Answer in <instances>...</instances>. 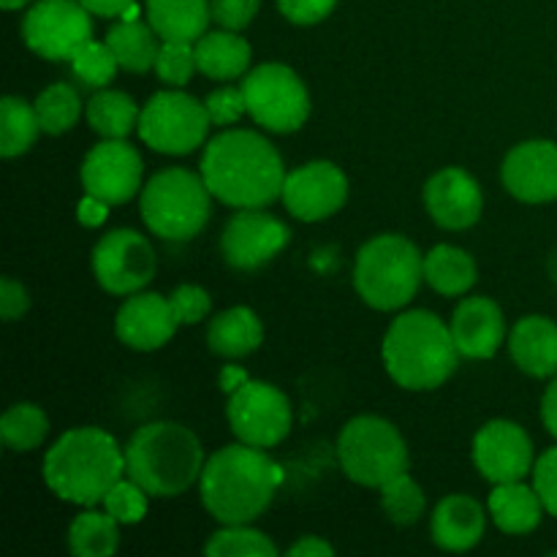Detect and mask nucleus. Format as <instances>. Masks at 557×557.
<instances>
[{"instance_id":"obj_34","label":"nucleus","mask_w":557,"mask_h":557,"mask_svg":"<svg viewBox=\"0 0 557 557\" xmlns=\"http://www.w3.org/2000/svg\"><path fill=\"white\" fill-rule=\"evenodd\" d=\"M49 435V417L36 403H16L0 419V438L16 455L36 451Z\"/></svg>"},{"instance_id":"obj_4","label":"nucleus","mask_w":557,"mask_h":557,"mask_svg":"<svg viewBox=\"0 0 557 557\" xmlns=\"http://www.w3.org/2000/svg\"><path fill=\"white\" fill-rule=\"evenodd\" d=\"M460 348L449 324L430 310H406L389 324L381 359L400 389L430 392L455 375Z\"/></svg>"},{"instance_id":"obj_1","label":"nucleus","mask_w":557,"mask_h":557,"mask_svg":"<svg viewBox=\"0 0 557 557\" xmlns=\"http://www.w3.org/2000/svg\"><path fill=\"white\" fill-rule=\"evenodd\" d=\"M199 172L207 188L234 210L270 207L283 196L286 166L277 147L259 131L228 128L212 136L201 152Z\"/></svg>"},{"instance_id":"obj_25","label":"nucleus","mask_w":557,"mask_h":557,"mask_svg":"<svg viewBox=\"0 0 557 557\" xmlns=\"http://www.w3.org/2000/svg\"><path fill=\"white\" fill-rule=\"evenodd\" d=\"M196 49V65L207 79L228 82L245 76L253 60V49L250 44L239 36V30H207L199 41L194 44Z\"/></svg>"},{"instance_id":"obj_18","label":"nucleus","mask_w":557,"mask_h":557,"mask_svg":"<svg viewBox=\"0 0 557 557\" xmlns=\"http://www.w3.org/2000/svg\"><path fill=\"white\" fill-rule=\"evenodd\" d=\"M504 188L525 205L557 199V141L528 139L511 147L500 166Z\"/></svg>"},{"instance_id":"obj_28","label":"nucleus","mask_w":557,"mask_h":557,"mask_svg":"<svg viewBox=\"0 0 557 557\" xmlns=\"http://www.w3.org/2000/svg\"><path fill=\"white\" fill-rule=\"evenodd\" d=\"M476 261L468 250L441 243L424 253V283L441 297H466L476 286Z\"/></svg>"},{"instance_id":"obj_5","label":"nucleus","mask_w":557,"mask_h":557,"mask_svg":"<svg viewBox=\"0 0 557 557\" xmlns=\"http://www.w3.org/2000/svg\"><path fill=\"white\" fill-rule=\"evenodd\" d=\"M125 476L134 479L150 498H177L199 484L205 449L190 428L180 422L141 424L128 438Z\"/></svg>"},{"instance_id":"obj_32","label":"nucleus","mask_w":557,"mask_h":557,"mask_svg":"<svg viewBox=\"0 0 557 557\" xmlns=\"http://www.w3.org/2000/svg\"><path fill=\"white\" fill-rule=\"evenodd\" d=\"M38 134H41V123H38L36 107L20 96H5L0 101V156H25L36 145Z\"/></svg>"},{"instance_id":"obj_37","label":"nucleus","mask_w":557,"mask_h":557,"mask_svg":"<svg viewBox=\"0 0 557 557\" xmlns=\"http://www.w3.org/2000/svg\"><path fill=\"white\" fill-rule=\"evenodd\" d=\"M69 63L76 79L85 87H92V90H103V87L112 85V79L117 76L120 69L117 58H114V52L109 49V44L96 41V38L82 44Z\"/></svg>"},{"instance_id":"obj_7","label":"nucleus","mask_w":557,"mask_h":557,"mask_svg":"<svg viewBox=\"0 0 557 557\" xmlns=\"http://www.w3.org/2000/svg\"><path fill=\"white\" fill-rule=\"evenodd\" d=\"M215 196L201 172L169 166L152 174L139 194L141 221L156 237L185 243L205 232Z\"/></svg>"},{"instance_id":"obj_49","label":"nucleus","mask_w":557,"mask_h":557,"mask_svg":"<svg viewBox=\"0 0 557 557\" xmlns=\"http://www.w3.org/2000/svg\"><path fill=\"white\" fill-rule=\"evenodd\" d=\"M542 422H544V428H547V433L557 441V375L549 381L547 389H544Z\"/></svg>"},{"instance_id":"obj_11","label":"nucleus","mask_w":557,"mask_h":557,"mask_svg":"<svg viewBox=\"0 0 557 557\" xmlns=\"http://www.w3.org/2000/svg\"><path fill=\"white\" fill-rule=\"evenodd\" d=\"M226 419L234 438L259 446V449H272V446L283 444L294 424L288 397L267 381L250 379L228 395Z\"/></svg>"},{"instance_id":"obj_29","label":"nucleus","mask_w":557,"mask_h":557,"mask_svg":"<svg viewBox=\"0 0 557 557\" xmlns=\"http://www.w3.org/2000/svg\"><path fill=\"white\" fill-rule=\"evenodd\" d=\"M109 49L117 58L120 69L128 74H147L156 69L158 52H161V36L152 30L150 22L141 20H120L117 25L109 27L107 38Z\"/></svg>"},{"instance_id":"obj_20","label":"nucleus","mask_w":557,"mask_h":557,"mask_svg":"<svg viewBox=\"0 0 557 557\" xmlns=\"http://www.w3.org/2000/svg\"><path fill=\"white\" fill-rule=\"evenodd\" d=\"M180 330L172 299L156 292H136L125 297L114 315V335L134 351H158Z\"/></svg>"},{"instance_id":"obj_17","label":"nucleus","mask_w":557,"mask_h":557,"mask_svg":"<svg viewBox=\"0 0 557 557\" xmlns=\"http://www.w3.org/2000/svg\"><path fill=\"white\" fill-rule=\"evenodd\" d=\"M471 457L490 484L522 482L536 466L531 435L511 419H493L473 435Z\"/></svg>"},{"instance_id":"obj_31","label":"nucleus","mask_w":557,"mask_h":557,"mask_svg":"<svg viewBox=\"0 0 557 557\" xmlns=\"http://www.w3.org/2000/svg\"><path fill=\"white\" fill-rule=\"evenodd\" d=\"M120 547V522L107 509L85 506L69 525V549L76 557H112Z\"/></svg>"},{"instance_id":"obj_40","label":"nucleus","mask_w":557,"mask_h":557,"mask_svg":"<svg viewBox=\"0 0 557 557\" xmlns=\"http://www.w3.org/2000/svg\"><path fill=\"white\" fill-rule=\"evenodd\" d=\"M169 299H172L180 326L199 324V321H205L212 313V297L207 294V288L196 286V283H183V286H177L169 294Z\"/></svg>"},{"instance_id":"obj_35","label":"nucleus","mask_w":557,"mask_h":557,"mask_svg":"<svg viewBox=\"0 0 557 557\" xmlns=\"http://www.w3.org/2000/svg\"><path fill=\"white\" fill-rule=\"evenodd\" d=\"M210 557H275L277 547L267 533L250 525H223L205 544Z\"/></svg>"},{"instance_id":"obj_38","label":"nucleus","mask_w":557,"mask_h":557,"mask_svg":"<svg viewBox=\"0 0 557 557\" xmlns=\"http://www.w3.org/2000/svg\"><path fill=\"white\" fill-rule=\"evenodd\" d=\"M147 506H150V495H147L131 476H123L120 482H114L112 490L103 495V509H107L120 525H139L147 517Z\"/></svg>"},{"instance_id":"obj_16","label":"nucleus","mask_w":557,"mask_h":557,"mask_svg":"<svg viewBox=\"0 0 557 557\" xmlns=\"http://www.w3.org/2000/svg\"><path fill=\"white\" fill-rule=\"evenodd\" d=\"M281 199L288 215L297 221H326L337 215L348 201V177L337 163L308 161L286 174Z\"/></svg>"},{"instance_id":"obj_3","label":"nucleus","mask_w":557,"mask_h":557,"mask_svg":"<svg viewBox=\"0 0 557 557\" xmlns=\"http://www.w3.org/2000/svg\"><path fill=\"white\" fill-rule=\"evenodd\" d=\"M123 476L125 449L101 428L69 430L44 455V482L65 504H103V495Z\"/></svg>"},{"instance_id":"obj_13","label":"nucleus","mask_w":557,"mask_h":557,"mask_svg":"<svg viewBox=\"0 0 557 557\" xmlns=\"http://www.w3.org/2000/svg\"><path fill=\"white\" fill-rule=\"evenodd\" d=\"M90 264L103 292L114 297H131L145 292L156 275V250L145 234L134 228H114L98 239Z\"/></svg>"},{"instance_id":"obj_51","label":"nucleus","mask_w":557,"mask_h":557,"mask_svg":"<svg viewBox=\"0 0 557 557\" xmlns=\"http://www.w3.org/2000/svg\"><path fill=\"white\" fill-rule=\"evenodd\" d=\"M27 3H30V0H0V5H3L5 11H20L25 9Z\"/></svg>"},{"instance_id":"obj_44","label":"nucleus","mask_w":557,"mask_h":557,"mask_svg":"<svg viewBox=\"0 0 557 557\" xmlns=\"http://www.w3.org/2000/svg\"><path fill=\"white\" fill-rule=\"evenodd\" d=\"M277 11L286 16L292 25H319L335 11L337 0H275Z\"/></svg>"},{"instance_id":"obj_36","label":"nucleus","mask_w":557,"mask_h":557,"mask_svg":"<svg viewBox=\"0 0 557 557\" xmlns=\"http://www.w3.org/2000/svg\"><path fill=\"white\" fill-rule=\"evenodd\" d=\"M379 493L384 515L389 517L395 525H413V522L422 520L424 511H428V495H424V490L408 476V471L389 479Z\"/></svg>"},{"instance_id":"obj_43","label":"nucleus","mask_w":557,"mask_h":557,"mask_svg":"<svg viewBox=\"0 0 557 557\" xmlns=\"http://www.w3.org/2000/svg\"><path fill=\"white\" fill-rule=\"evenodd\" d=\"M533 487H536L547 515L557 517V446L544 451L533 466Z\"/></svg>"},{"instance_id":"obj_42","label":"nucleus","mask_w":557,"mask_h":557,"mask_svg":"<svg viewBox=\"0 0 557 557\" xmlns=\"http://www.w3.org/2000/svg\"><path fill=\"white\" fill-rule=\"evenodd\" d=\"M212 22L226 30H245L256 20L261 0H210Z\"/></svg>"},{"instance_id":"obj_48","label":"nucleus","mask_w":557,"mask_h":557,"mask_svg":"<svg viewBox=\"0 0 557 557\" xmlns=\"http://www.w3.org/2000/svg\"><path fill=\"white\" fill-rule=\"evenodd\" d=\"M92 16H103V20H114V16H123L136 0H79Z\"/></svg>"},{"instance_id":"obj_6","label":"nucleus","mask_w":557,"mask_h":557,"mask_svg":"<svg viewBox=\"0 0 557 557\" xmlns=\"http://www.w3.org/2000/svg\"><path fill=\"white\" fill-rule=\"evenodd\" d=\"M424 281V256L403 234H379L359 248L354 288L359 299L381 313L400 310L417 297Z\"/></svg>"},{"instance_id":"obj_21","label":"nucleus","mask_w":557,"mask_h":557,"mask_svg":"<svg viewBox=\"0 0 557 557\" xmlns=\"http://www.w3.org/2000/svg\"><path fill=\"white\" fill-rule=\"evenodd\" d=\"M451 337L466 359H493L506 341V315L490 297H466L449 321Z\"/></svg>"},{"instance_id":"obj_23","label":"nucleus","mask_w":557,"mask_h":557,"mask_svg":"<svg viewBox=\"0 0 557 557\" xmlns=\"http://www.w3.org/2000/svg\"><path fill=\"white\" fill-rule=\"evenodd\" d=\"M511 362L531 379L557 375V324L547 315H525L509 335Z\"/></svg>"},{"instance_id":"obj_12","label":"nucleus","mask_w":557,"mask_h":557,"mask_svg":"<svg viewBox=\"0 0 557 557\" xmlns=\"http://www.w3.org/2000/svg\"><path fill=\"white\" fill-rule=\"evenodd\" d=\"M27 49L44 60H71L92 38V14L79 0H36L22 20Z\"/></svg>"},{"instance_id":"obj_10","label":"nucleus","mask_w":557,"mask_h":557,"mask_svg":"<svg viewBox=\"0 0 557 557\" xmlns=\"http://www.w3.org/2000/svg\"><path fill=\"white\" fill-rule=\"evenodd\" d=\"M212 120L207 114L205 101L183 92L180 87L161 90L141 107L139 139L150 150L163 156H188L207 141Z\"/></svg>"},{"instance_id":"obj_24","label":"nucleus","mask_w":557,"mask_h":557,"mask_svg":"<svg viewBox=\"0 0 557 557\" xmlns=\"http://www.w3.org/2000/svg\"><path fill=\"white\" fill-rule=\"evenodd\" d=\"M487 511L504 533H509V536H528V533L536 531L547 509H544L536 487L525 484V479H522V482L495 484L487 500Z\"/></svg>"},{"instance_id":"obj_26","label":"nucleus","mask_w":557,"mask_h":557,"mask_svg":"<svg viewBox=\"0 0 557 557\" xmlns=\"http://www.w3.org/2000/svg\"><path fill=\"white\" fill-rule=\"evenodd\" d=\"M264 343V326L253 308H228L218 313L207 326V346L215 357L243 359Z\"/></svg>"},{"instance_id":"obj_50","label":"nucleus","mask_w":557,"mask_h":557,"mask_svg":"<svg viewBox=\"0 0 557 557\" xmlns=\"http://www.w3.org/2000/svg\"><path fill=\"white\" fill-rule=\"evenodd\" d=\"M245 381H248V379H245L243 370L234 368V364H228V368H223V373H221V389L232 395V392L239 389V386H243Z\"/></svg>"},{"instance_id":"obj_30","label":"nucleus","mask_w":557,"mask_h":557,"mask_svg":"<svg viewBox=\"0 0 557 557\" xmlns=\"http://www.w3.org/2000/svg\"><path fill=\"white\" fill-rule=\"evenodd\" d=\"M139 114L141 109L128 92L109 87L92 92L85 107L87 123L103 139H128L139 128Z\"/></svg>"},{"instance_id":"obj_2","label":"nucleus","mask_w":557,"mask_h":557,"mask_svg":"<svg viewBox=\"0 0 557 557\" xmlns=\"http://www.w3.org/2000/svg\"><path fill=\"white\" fill-rule=\"evenodd\" d=\"M281 484L283 468L267 449L237 441L207 457L199 495L221 525H250L270 509Z\"/></svg>"},{"instance_id":"obj_33","label":"nucleus","mask_w":557,"mask_h":557,"mask_svg":"<svg viewBox=\"0 0 557 557\" xmlns=\"http://www.w3.org/2000/svg\"><path fill=\"white\" fill-rule=\"evenodd\" d=\"M33 107H36L41 131L49 136H63L85 114V103H82L76 87H71L69 82H54V85L44 87Z\"/></svg>"},{"instance_id":"obj_15","label":"nucleus","mask_w":557,"mask_h":557,"mask_svg":"<svg viewBox=\"0 0 557 557\" xmlns=\"http://www.w3.org/2000/svg\"><path fill=\"white\" fill-rule=\"evenodd\" d=\"M79 180L85 194L117 207L145 188V161L131 141L103 139L82 161Z\"/></svg>"},{"instance_id":"obj_45","label":"nucleus","mask_w":557,"mask_h":557,"mask_svg":"<svg viewBox=\"0 0 557 557\" xmlns=\"http://www.w3.org/2000/svg\"><path fill=\"white\" fill-rule=\"evenodd\" d=\"M27 310H30L27 288L20 281H14V277H3L0 281V315H3V321H9V324L11 321H20Z\"/></svg>"},{"instance_id":"obj_39","label":"nucleus","mask_w":557,"mask_h":557,"mask_svg":"<svg viewBox=\"0 0 557 557\" xmlns=\"http://www.w3.org/2000/svg\"><path fill=\"white\" fill-rule=\"evenodd\" d=\"M158 79L169 87H185L190 76L199 71L196 65V49L194 41H163L161 52H158L156 69Z\"/></svg>"},{"instance_id":"obj_8","label":"nucleus","mask_w":557,"mask_h":557,"mask_svg":"<svg viewBox=\"0 0 557 557\" xmlns=\"http://www.w3.org/2000/svg\"><path fill=\"white\" fill-rule=\"evenodd\" d=\"M337 460L343 473L359 487L381 490L389 479L408 471V444L384 417H354L337 435Z\"/></svg>"},{"instance_id":"obj_22","label":"nucleus","mask_w":557,"mask_h":557,"mask_svg":"<svg viewBox=\"0 0 557 557\" xmlns=\"http://www.w3.org/2000/svg\"><path fill=\"white\" fill-rule=\"evenodd\" d=\"M484 528H487L484 506L476 498L462 493L446 495L435 506L433 517H430L433 542L446 553H468V549H473L484 539Z\"/></svg>"},{"instance_id":"obj_9","label":"nucleus","mask_w":557,"mask_h":557,"mask_svg":"<svg viewBox=\"0 0 557 557\" xmlns=\"http://www.w3.org/2000/svg\"><path fill=\"white\" fill-rule=\"evenodd\" d=\"M245 103L253 123L272 134H294L310 117V92L302 76L283 63H261L243 76Z\"/></svg>"},{"instance_id":"obj_47","label":"nucleus","mask_w":557,"mask_h":557,"mask_svg":"<svg viewBox=\"0 0 557 557\" xmlns=\"http://www.w3.org/2000/svg\"><path fill=\"white\" fill-rule=\"evenodd\" d=\"M335 547L321 536H302L297 544L288 547V557H332Z\"/></svg>"},{"instance_id":"obj_19","label":"nucleus","mask_w":557,"mask_h":557,"mask_svg":"<svg viewBox=\"0 0 557 557\" xmlns=\"http://www.w3.org/2000/svg\"><path fill=\"white\" fill-rule=\"evenodd\" d=\"M424 210L449 232H466L476 226L484 210L482 185L471 172L460 166H446L424 183Z\"/></svg>"},{"instance_id":"obj_14","label":"nucleus","mask_w":557,"mask_h":557,"mask_svg":"<svg viewBox=\"0 0 557 557\" xmlns=\"http://www.w3.org/2000/svg\"><path fill=\"white\" fill-rule=\"evenodd\" d=\"M292 239V228L264 207L237 210L221 234V253L232 270L253 272L270 264Z\"/></svg>"},{"instance_id":"obj_41","label":"nucleus","mask_w":557,"mask_h":557,"mask_svg":"<svg viewBox=\"0 0 557 557\" xmlns=\"http://www.w3.org/2000/svg\"><path fill=\"white\" fill-rule=\"evenodd\" d=\"M205 107H207V114H210L212 125H221V128L237 123L243 114H248V103H245L243 85L218 87V90H212L210 96L205 98Z\"/></svg>"},{"instance_id":"obj_46","label":"nucleus","mask_w":557,"mask_h":557,"mask_svg":"<svg viewBox=\"0 0 557 557\" xmlns=\"http://www.w3.org/2000/svg\"><path fill=\"white\" fill-rule=\"evenodd\" d=\"M109 207H112L109 201L98 199V196L92 194H85L79 199V205H76V218H79V223L85 228H98L107 223Z\"/></svg>"},{"instance_id":"obj_27","label":"nucleus","mask_w":557,"mask_h":557,"mask_svg":"<svg viewBox=\"0 0 557 557\" xmlns=\"http://www.w3.org/2000/svg\"><path fill=\"white\" fill-rule=\"evenodd\" d=\"M147 22L161 41H199L212 22L210 0H147Z\"/></svg>"}]
</instances>
